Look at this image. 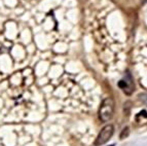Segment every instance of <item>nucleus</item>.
<instances>
[{
  "instance_id": "7ed1b4c3",
  "label": "nucleus",
  "mask_w": 147,
  "mask_h": 146,
  "mask_svg": "<svg viewBox=\"0 0 147 146\" xmlns=\"http://www.w3.org/2000/svg\"><path fill=\"white\" fill-rule=\"evenodd\" d=\"M127 135H129V128H125V129L123 130V133H121V135H120V139H123L125 136L127 137Z\"/></svg>"
},
{
  "instance_id": "20e7f679",
  "label": "nucleus",
  "mask_w": 147,
  "mask_h": 146,
  "mask_svg": "<svg viewBox=\"0 0 147 146\" xmlns=\"http://www.w3.org/2000/svg\"><path fill=\"white\" fill-rule=\"evenodd\" d=\"M111 146H113V145H111Z\"/></svg>"
},
{
  "instance_id": "f257e3e1",
  "label": "nucleus",
  "mask_w": 147,
  "mask_h": 146,
  "mask_svg": "<svg viewBox=\"0 0 147 146\" xmlns=\"http://www.w3.org/2000/svg\"><path fill=\"white\" fill-rule=\"evenodd\" d=\"M114 112V102L112 98H106L101 104L100 110H99V116L102 122H108L113 116Z\"/></svg>"
},
{
  "instance_id": "f03ea898",
  "label": "nucleus",
  "mask_w": 147,
  "mask_h": 146,
  "mask_svg": "<svg viewBox=\"0 0 147 146\" xmlns=\"http://www.w3.org/2000/svg\"><path fill=\"white\" fill-rule=\"evenodd\" d=\"M113 131H114V129H113L112 124H107V126H105V127L102 129V131L99 133L98 137L96 139L95 145L99 146V145H102V144L106 143L113 135Z\"/></svg>"
}]
</instances>
